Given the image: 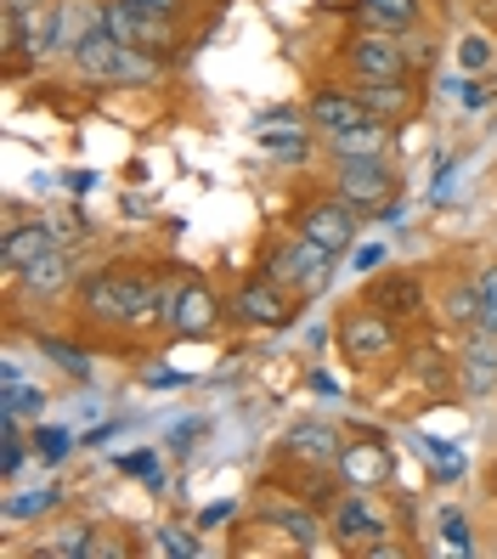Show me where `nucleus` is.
Masks as SVG:
<instances>
[{
    "label": "nucleus",
    "instance_id": "nucleus-1",
    "mask_svg": "<svg viewBox=\"0 0 497 559\" xmlns=\"http://www.w3.org/2000/svg\"><path fill=\"white\" fill-rule=\"evenodd\" d=\"M74 306H80V322L91 328H164V306H170V277H153L147 266H96L80 288H74Z\"/></svg>",
    "mask_w": 497,
    "mask_h": 559
},
{
    "label": "nucleus",
    "instance_id": "nucleus-2",
    "mask_svg": "<svg viewBox=\"0 0 497 559\" xmlns=\"http://www.w3.org/2000/svg\"><path fill=\"white\" fill-rule=\"evenodd\" d=\"M334 249H322V243H311L306 233H294V238H283V243H272L267 249V260H260V272H267L272 283H283L294 300H306V294H322L328 288V277H334Z\"/></svg>",
    "mask_w": 497,
    "mask_h": 559
},
{
    "label": "nucleus",
    "instance_id": "nucleus-3",
    "mask_svg": "<svg viewBox=\"0 0 497 559\" xmlns=\"http://www.w3.org/2000/svg\"><path fill=\"white\" fill-rule=\"evenodd\" d=\"M334 340H340V356L351 361V368H384V361L402 350L395 322L374 306H345L340 322H334Z\"/></svg>",
    "mask_w": 497,
    "mask_h": 559
},
{
    "label": "nucleus",
    "instance_id": "nucleus-4",
    "mask_svg": "<svg viewBox=\"0 0 497 559\" xmlns=\"http://www.w3.org/2000/svg\"><path fill=\"white\" fill-rule=\"evenodd\" d=\"M328 532H334V543L351 548V554H374V548H384V537H395V525L379 509L374 491L345 486L334 498V509H328Z\"/></svg>",
    "mask_w": 497,
    "mask_h": 559
},
{
    "label": "nucleus",
    "instance_id": "nucleus-5",
    "mask_svg": "<svg viewBox=\"0 0 497 559\" xmlns=\"http://www.w3.org/2000/svg\"><path fill=\"white\" fill-rule=\"evenodd\" d=\"M103 23L119 46H142L158 57L176 46V12L147 7V0H103Z\"/></svg>",
    "mask_w": 497,
    "mask_h": 559
},
{
    "label": "nucleus",
    "instance_id": "nucleus-6",
    "mask_svg": "<svg viewBox=\"0 0 497 559\" xmlns=\"http://www.w3.org/2000/svg\"><path fill=\"white\" fill-rule=\"evenodd\" d=\"M221 328V300H215V288L198 277V272H181L170 277V306H164V334H176V340H204Z\"/></svg>",
    "mask_w": 497,
    "mask_h": 559
},
{
    "label": "nucleus",
    "instance_id": "nucleus-7",
    "mask_svg": "<svg viewBox=\"0 0 497 559\" xmlns=\"http://www.w3.org/2000/svg\"><path fill=\"white\" fill-rule=\"evenodd\" d=\"M334 192L362 215H374L395 199V170L384 153H362V158H334Z\"/></svg>",
    "mask_w": 497,
    "mask_h": 559
},
{
    "label": "nucleus",
    "instance_id": "nucleus-8",
    "mask_svg": "<svg viewBox=\"0 0 497 559\" xmlns=\"http://www.w3.org/2000/svg\"><path fill=\"white\" fill-rule=\"evenodd\" d=\"M345 62L356 80H413V46L402 35H384V28H362L345 46Z\"/></svg>",
    "mask_w": 497,
    "mask_h": 559
},
{
    "label": "nucleus",
    "instance_id": "nucleus-9",
    "mask_svg": "<svg viewBox=\"0 0 497 559\" xmlns=\"http://www.w3.org/2000/svg\"><path fill=\"white\" fill-rule=\"evenodd\" d=\"M294 233H306L311 243L345 254V249L356 243V233H362V210H356V204H345L340 192H322V199L300 204V221H294Z\"/></svg>",
    "mask_w": 497,
    "mask_h": 559
},
{
    "label": "nucleus",
    "instance_id": "nucleus-10",
    "mask_svg": "<svg viewBox=\"0 0 497 559\" xmlns=\"http://www.w3.org/2000/svg\"><path fill=\"white\" fill-rule=\"evenodd\" d=\"M288 300H294V294L260 272V277H249L238 294H232L226 311H232V322H244V328H283L288 322Z\"/></svg>",
    "mask_w": 497,
    "mask_h": 559
},
{
    "label": "nucleus",
    "instance_id": "nucleus-11",
    "mask_svg": "<svg viewBox=\"0 0 497 559\" xmlns=\"http://www.w3.org/2000/svg\"><path fill=\"white\" fill-rule=\"evenodd\" d=\"M458 390L470 402H492V390H497V334H492V328H470V334H463Z\"/></svg>",
    "mask_w": 497,
    "mask_h": 559
},
{
    "label": "nucleus",
    "instance_id": "nucleus-12",
    "mask_svg": "<svg viewBox=\"0 0 497 559\" xmlns=\"http://www.w3.org/2000/svg\"><path fill=\"white\" fill-rule=\"evenodd\" d=\"M306 124L322 130V136H334V130L374 124V114H368V103L356 96V85H351V91H345V85H322V91H311V103H306Z\"/></svg>",
    "mask_w": 497,
    "mask_h": 559
},
{
    "label": "nucleus",
    "instance_id": "nucleus-13",
    "mask_svg": "<svg viewBox=\"0 0 497 559\" xmlns=\"http://www.w3.org/2000/svg\"><path fill=\"white\" fill-rule=\"evenodd\" d=\"M362 306L384 311L390 322H413V317L424 311V283H418L413 272H384V277H374V283H368Z\"/></svg>",
    "mask_w": 497,
    "mask_h": 559
},
{
    "label": "nucleus",
    "instance_id": "nucleus-14",
    "mask_svg": "<svg viewBox=\"0 0 497 559\" xmlns=\"http://www.w3.org/2000/svg\"><path fill=\"white\" fill-rule=\"evenodd\" d=\"M340 452H345L340 430H334V424H322V418L294 424V430L283 436V457H294V464H311V469H334Z\"/></svg>",
    "mask_w": 497,
    "mask_h": 559
},
{
    "label": "nucleus",
    "instance_id": "nucleus-15",
    "mask_svg": "<svg viewBox=\"0 0 497 559\" xmlns=\"http://www.w3.org/2000/svg\"><path fill=\"white\" fill-rule=\"evenodd\" d=\"M74 277H80V260H74V249L69 243H57V249H46L28 272H17L12 283L23 288V294H35V300H57L62 288H74Z\"/></svg>",
    "mask_w": 497,
    "mask_h": 559
},
{
    "label": "nucleus",
    "instance_id": "nucleus-16",
    "mask_svg": "<svg viewBox=\"0 0 497 559\" xmlns=\"http://www.w3.org/2000/svg\"><path fill=\"white\" fill-rule=\"evenodd\" d=\"M46 249H57L51 226L46 221H17V226H7V238H0V266H7V277H17V272L35 266Z\"/></svg>",
    "mask_w": 497,
    "mask_h": 559
},
{
    "label": "nucleus",
    "instance_id": "nucleus-17",
    "mask_svg": "<svg viewBox=\"0 0 497 559\" xmlns=\"http://www.w3.org/2000/svg\"><path fill=\"white\" fill-rule=\"evenodd\" d=\"M356 96H362V103H368V114L384 119V124L418 114V85H413V80H356Z\"/></svg>",
    "mask_w": 497,
    "mask_h": 559
},
{
    "label": "nucleus",
    "instance_id": "nucleus-18",
    "mask_svg": "<svg viewBox=\"0 0 497 559\" xmlns=\"http://www.w3.org/2000/svg\"><path fill=\"white\" fill-rule=\"evenodd\" d=\"M334 475L345 480V486H362V491H379L390 475H395V464H390V452L379 447V441H362V447H345L340 452V464H334Z\"/></svg>",
    "mask_w": 497,
    "mask_h": 559
},
{
    "label": "nucleus",
    "instance_id": "nucleus-19",
    "mask_svg": "<svg viewBox=\"0 0 497 559\" xmlns=\"http://www.w3.org/2000/svg\"><path fill=\"white\" fill-rule=\"evenodd\" d=\"M362 28H384V35H413L424 23V0H356Z\"/></svg>",
    "mask_w": 497,
    "mask_h": 559
},
{
    "label": "nucleus",
    "instance_id": "nucleus-20",
    "mask_svg": "<svg viewBox=\"0 0 497 559\" xmlns=\"http://www.w3.org/2000/svg\"><path fill=\"white\" fill-rule=\"evenodd\" d=\"M260 520H267L272 532H283L294 548H317L322 543V520L311 514V503L306 509H294V503H260Z\"/></svg>",
    "mask_w": 497,
    "mask_h": 559
},
{
    "label": "nucleus",
    "instance_id": "nucleus-21",
    "mask_svg": "<svg viewBox=\"0 0 497 559\" xmlns=\"http://www.w3.org/2000/svg\"><path fill=\"white\" fill-rule=\"evenodd\" d=\"M322 147L334 153V158L384 153V147H390V124H384V119H374V124H362V130H334V136H322Z\"/></svg>",
    "mask_w": 497,
    "mask_h": 559
},
{
    "label": "nucleus",
    "instance_id": "nucleus-22",
    "mask_svg": "<svg viewBox=\"0 0 497 559\" xmlns=\"http://www.w3.org/2000/svg\"><path fill=\"white\" fill-rule=\"evenodd\" d=\"M40 554H51V559H91V554H103V543H96L91 525H62V532H51L40 543Z\"/></svg>",
    "mask_w": 497,
    "mask_h": 559
},
{
    "label": "nucleus",
    "instance_id": "nucleus-23",
    "mask_svg": "<svg viewBox=\"0 0 497 559\" xmlns=\"http://www.w3.org/2000/svg\"><path fill=\"white\" fill-rule=\"evenodd\" d=\"M0 413H12V418H40V413H46V390H40V384H23V379L0 384Z\"/></svg>",
    "mask_w": 497,
    "mask_h": 559
},
{
    "label": "nucleus",
    "instance_id": "nucleus-24",
    "mask_svg": "<svg viewBox=\"0 0 497 559\" xmlns=\"http://www.w3.org/2000/svg\"><path fill=\"white\" fill-rule=\"evenodd\" d=\"M17 424H23V418L0 413V475H7V480H17L23 457H28V441H23V430H17Z\"/></svg>",
    "mask_w": 497,
    "mask_h": 559
},
{
    "label": "nucleus",
    "instance_id": "nucleus-25",
    "mask_svg": "<svg viewBox=\"0 0 497 559\" xmlns=\"http://www.w3.org/2000/svg\"><path fill=\"white\" fill-rule=\"evenodd\" d=\"M35 345H40V356H51L69 379H91V356L80 350V345H69V340H51V334H35Z\"/></svg>",
    "mask_w": 497,
    "mask_h": 559
},
{
    "label": "nucleus",
    "instance_id": "nucleus-26",
    "mask_svg": "<svg viewBox=\"0 0 497 559\" xmlns=\"http://www.w3.org/2000/svg\"><path fill=\"white\" fill-rule=\"evenodd\" d=\"M62 503V486H40V491H23V498H7V520H40Z\"/></svg>",
    "mask_w": 497,
    "mask_h": 559
},
{
    "label": "nucleus",
    "instance_id": "nucleus-27",
    "mask_svg": "<svg viewBox=\"0 0 497 559\" xmlns=\"http://www.w3.org/2000/svg\"><path fill=\"white\" fill-rule=\"evenodd\" d=\"M475 288H481V306H486V322L481 328H492V334H497V260H492V266H475Z\"/></svg>",
    "mask_w": 497,
    "mask_h": 559
},
{
    "label": "nucleus",
    "instance_id": "nucleus-28",
    "mask_svg": "<svg viewBox=\"0 0 497 559\" xmlns=\"http://www.w3.org/2000/svg\"><path fill=\"white\" fill-rule=\"evenodd\" d=\"M458 57H463V69H486V62H492V46H486V35H463Z\"/></svg>",
    "mask_w": 497,
    "mask_h": 559
},
{
    "label": "nucleus",
    "instance_id": "nucleus-29",
    "mask_svg": "<svg viewBox=\"0 0 497 559\" xmlns=\"http://www.w3.org/2000/svg\"><path fill=\"white\" fill-rule=\"evenodd\" d=\"M35 447L46 452V464H57V457L69 452V436H62V430H46V436H35Z\"/></svg>",
    "mask_w": 497,
    "mask_h": 559
},
{
    "label": "nucleus",
    "instance_id": "nucleus-30",
    "mask_svg": "<svg viewBox=\"0 0 497 559\" xmlns=\"http://www.w3.org/2000/svg\"><path fill=\"white\" fill-rule=\"evenodd\" d=\"M158 548H164V554H181V559H192V554H198V543H192L187 532H164V537H158Z\"/></svg>",
    "mask_w": 497,
    "mask_h": 559
},
{
    "label": "nucleus",
    "instance_id": "nucleus-31",
    "mask_svg": "<svg viewBox=\"0 0 497 559\" xmlns=\"http://www.w3.org/2000/svg\"><path fill=\"white\" fill-rule=\"evenodd\" d=\"M441 532L452 537V548H470V532H463V520H458V514H441Z\"/></svg>",
    "mask_w": 497,
    "mask_h": 559
},
{
    "label": "nucleus",
    "instance_id": "nucleus-32",
    "mask_svg": "<svg viewBox=\"0 0 497 559\" xmlns=\"http://www.w3.org/2000/svg\"><path fill=\"white\" fill-rule=\"evenodd\" d=\"M28 7H40V0H7V12H28Z\"/></svg>",
    "mask_w": 497,
    "mask_h": 559
},
{
    "label": "nucleus",
    "instance_id": "nucleus-33",
    "mask_svg": "<svg viewBox=\"0 0 497 559\" xmlns=\"http://www.w3.org/2000/svg\"><path fill=\"white\" fill-rule=\"evenodd\" d=\"M486 486H492V498H497V457H492V469H486Z\"/></svg>",
    "mask_w": 497,
    "mask_h": 559
},
{
    "label": "nucleus",
    "instance_id": "nucleus-34",
    "mask_svg": "<svg viewBox=\"0 0 497 559\" xmlns=\"http://www.w3.org/2000/svg\"><path fill=\"white\" fill-rule=\"evenodd\" d=\"M147 7H164V12H176V7H181V0H147Z\"/></svg>",
    "mask_w": 497,
    "mask_h": 559
}]
</instances>
